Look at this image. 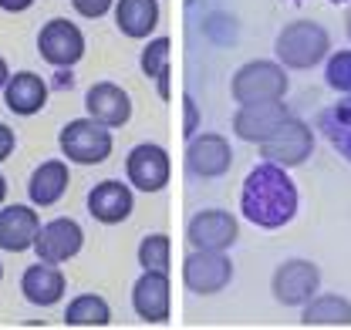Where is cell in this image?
I'll return each mask as SVG.
<instances>
[{
    "label": "cell",
    "mask_w": 351,
    "mask_h": 330,
    "mask_svg": "<svg viewBox=\"0 0 351 330\" xmlns=\"http://www.w3.org/2000/svg\"><path fill=\"white\" fill-rule=\"evenodd\" d=\"M240 236V223L233 212L226 209H203L186 223V240L193 249H226L237 243Z\"/></svg>",
    "instance_id": "9"
},
{
    "label": "cell",
    "mask_w": 351,
    "mask_h": 330,
    "mask_svg": "<svg viewBox=\"0 0 351 330\" xmlns=\"http://www.w3.org/2000/svg\"><path fill=\"white\" fill-rule=\"evenodd\" d=\"M71 7L88 17V21H98V17H105L112 7H115V0H71Z\"/></svg>",
    "instance_id": "28"
},
{
    "label": "cell",
    "mask_w": 351,
    "mask_h": 330,
    "mask_svg": "<svg viewBox=\"0 0 351 330\" xmlns=\"http://www.w3.org/2000/svg\"><path fill=\"white\" fill-rule=\"evenodd\" d=\"M68 290V280L61 273V263H47V259H38L34 266L24 270L21 277V293L27 296V303L34 307H54Z\"/></svg>",
    "instance_id": "18"
},
{
    "label": "cell",
    "mask_w": 351,
    "mask_h": 330,
    "mask_svg": "<svg viewBox=\"0 0 351 330\" xmlns=\"http://www.w3.org/2000/svg\"><path fill=\"white\" fill-rule=\"evenodd\" d=\"M82 246H85V229L68 216L44 223L38 229V240H34L38 259H47V263H68L82 253Z\"/></svg>",
    "instance_id": "11"
},
{
    "label": "cell",
    "mask_w": 351,
    "mask_h": 330,
    "mask_svg": "<svg viewBox=\"0 0 351 330\" xmlns=\"http://www.w3.org/2000/svg\"><path fill=\"white\" fill-rule=\"evenodd\" d=\"M233 165V149L230 142L217 135V131H206V135H193L189 145H186V168L199 179H219L226 175Z\"/></svg>",
    "instance_id": "13"
},
{
    "label": "cell",
    "mask_w": 351,
    "mask_h": 330,
    "mask_svg": "<svg viewBox=\"0 0 351 330\" xmlns=\"http://www.w3.org/2000/svg\"><path fill=\"white\" fill-rule=\"evenodd\" d=\"M3 199H7V179L0 175V206H3Z\"/></svg>",
    "instance_id": "34"
},
{
    "label": "cell",
    "mask_w": 351,
    "mask_h": 330,
    "mask_svg": "<svg viewBox=\"0 0 351 330\" xmlns=\"http://www.w3.org/2000/svg\"><path fill=\"white\" fill-rule=\"evenodd\" d=\"M132 307H135V317L138 320H145V324H166L169 320V307H173L169 273H162V270H142V277L132 287Z\"/></svg>",
    "instance_id": "12"
},
{
    "label": "cell",
    "mask_w": 351,
    "mask_h": 330,
    "mask_svg": "<svg viewBox=\"0 0 351 330\" xmlns=\"http://www.w3.org/2000/svg\"><path fill=\"white\" fill-rule=\"evenodd\" d=\"M71 186V175H68V162L64 159H47L31 172V182H27V196L34 206H54Z\"/></svg>",
    "instance_id": "20"
},
{
    "label": "cell",
    "mask_w": 351,
    "mask_h": 330,
    "mask_svg": "<svg viewBox=\"0 0 351 330\" xmlns=\"http://www.w3.org/2000/svg\"><path fill=\"white\" fill-rule=\"evenodd\" d=\"M328 84L335 91H351V51H338L328 61Z\"/></svg>",
    "instance_id": "27"
},
{
    "label": "cell",
    "mask_w": 351,
    "mask_h": 330,
    "mask_svg": "<svg viewBox=\"0 0 351 330\" xmlns=\"http://www.w3.org/2000/svg\"><path fill=\"white\" fill-rule=\"evenodd\" d=\"M311 149H314V131H311L301 118H291V115L280 122V128H277L270 138L261 142L263 159L274 165H284V168L301 165L307 155H311Z\"/></svg>",
    "instance_id": "7"
},
{
    "label": "cell",
    "mask_w": 351,
    "mask_h": 330,
    "mask_svg": "<svg viewBox=\"0 0 351 330\" xmlns=\"http://www.w3.org/2000/svg\"><path fill=\"white\" fill-rule=\"evenodd\" d=\"M243 216L261 229H280L298 212V186L291 182L284 165H274L263 159L257 168H250L243 192H240Z\"/></svg>",
    "instance_id": "1"
},
{
    "label": "cell",
    "mask_w": 351,
    "mask_h": 330,
    "mask_svg": "<svg viewBox=\"0 0 351 330\" xmlns=\"http://www.w3.org/2000/svg\"><path fill=\"white\" fill-rule=\"evenodd\" d=\"M3 105L21 115V118H31L38 115L44 105H47V81L34 71H17L10 75L7 84H3Z\"/></svg>",
    "instance_id": "19"
},
{
    "label": "cell",
    "mask_w": 351,
    "mask_h": 330,
    "mask_svg": "<svg viewBox=\"0 0 351 330\" xmlns=\"http://www.w3.org/2000/svg\"><path fill=\"white\" fill-rule=\"evenodd\" d=\"M38 229H41V216L34 212V206H21V203L0 206V249L7 253L34 249Z\"/></svg>",
    "instance_id": "16"
},
{
    "label": "cell",
    "mask_w": 351,
    "mask_h": 330,
    "mask_svg": "<svg viewBox=\"0 0 351 330\" xmlns=\"http://www.w3.org/2000/svg\"><path fill=\"white\" fill-rule=\"evenodd\" d=\"M58 145H61V152H64L68 162L101 165L108 155H112V131H108V125L95 122L91 115H85V118H71V122L61 128Z\"/></svg>",
    "instance_id": "2"
},
{
    "label": "cell",
    "mask_w": 351,
    "mask_h": 330,
    "mask_svg": "<svg viewBox=\"0 0 351 330\" xmlns=\"http://www.w3.org/2000/svg\"><path fill=\"white\" fill-rule=\"evenodd\" d=\"M169 236L166 233H152V236H145L142 243H138V266L142 270H162V273H169Z\"/></svg>",
    "instance_id": "26"
},
{
    "label": "cell",
    "mask_w": 351,
    "mask_h": 330,
    "mask_svg": "<svg viewBox=\"0 0 351 330\" xmlns=\"http://www.w3.org/2000/svg\"><path fill=\"white\" fill-rule=\"evenodd\" d=\"M287 118V108L277 101H257V105H240V112L233 115V131L243 138V142H257L261 145L263 138H270L280 122Z\"/></svg>",
    "instance_id": "17"
},
{
    "label": "cell",
    "mask_w": 351,
    "mask_h": 330,
    "mask_svg": "<svg viewBox=\"0 0 351 330\" xmlns=\"http://www.w3.org/2000/svg\"><path fill=\"white\" fill-rule=\"evenodd\" d=\"M31 7H34V0H0V10H7V14H24Z\"/></svg>",
    "instance_id": "31"
},
{
    "label": "cell",
    "mask_w": 351,
    "mask_h": 330,
    "mask_svg": "<svg viewBox=\"0 0 351 330\" xmlns=\"http://www.w3.org/2000/svg\"><path fill=\"white\" fill-rule=\"evenodd\" d=\"M135 206V196H132V186L119 182V179H105L98 182L91 192H88V212L91 219L105 223V226H119L132 216Z\"/></svg>",
    "instance_id": "14"
},
{
    "label": "cell",
    "mask_w": 351,
    "mask_h": 330,
    "mask_svg": "<svg viewBox=\"0 0 351 330\" xmlns=\"http://www.w3.org/2000/svg\"><path fill=\"white\" fill-rule=\"evenodd\" d=\"M85 108L95 122L108 125V128H122L132 118V98L129 91H122L115 81H98L88 88Z\"/></svg>",
    "instance_id": "15"
},
{
    "label": "cell",
    "mask_w": 351,
    "mask_h": 330,
    "mask_svg": "<svg viewBox=\"0 0 351 330\" xmlns=\"http://www.w3.org/2000/svg\"><path fill=\"white\" fill-rule=\"evenodd\" d=\"M182 108H186V125H182V135L186 138H193L196 135V128H199V108H196V101L186 94L182 98Z\"/></svg>",
    "instance_id": "29"
},
{
    "label": "cell",
    "mask_w": 351,
    "mask_h": 330,
    "mask_svg": "<svg viewBox=\"0 0 351 330\" xmlns=\"http://www.w3.org/2000/svg\"><path fill=\"white\" fill-rule=\"evenodd\" d=\"M335 3H341V0H335Z\"/></svg>",
    "instance_id": "36"
},
{
    "label": "cell",
    "mask_w": 351,
    "mask_h": 330,
    "mask_svg": "<svg viewBox=\"0 0 351 330\" xmlns=\"http://www.w3.org/2000/svg\"><path fill=\"white\" fill-rule=\"evenodd\" d=\"M54 78H58V88H71V84H75L71 68H58V75H54Z\"/></svg>",
    "instance_id": "32"
},
{
    "label": "cell",
    "mask_w": 351,
    "mask_h": 330,
    "mask_svg": "<svg viewBox=\"0 0 351 330\" xmlns=\"http://www.w3.org/2000/svg\"><path fill=\"white\" fill-rule=\"evenodd\" d=\"M304 327H348L351 324V303L338 293H321L304 303Z\"/></svg>",
    "instance_id": "22"
},
{
    "label": "cell",
    "mask_w": 351,
    "mask_h": 330,
    "mask_svg": "<svg viewBox=\"0 0 351 330\" xmlns=\"http://www.w3.org/2000/svg\"><path fill=\"white\" fill-rule=\"evenodd\" d=\"M108 324H112V307L98 293L75 296L64 310V327H108Z\"/></svg>",
    "instance_id": "23"
},
{
    "label": "cell",
    "mask_w": 351,
    "mask_h": 330,
    "mask_svg": "<svg viewBox=\"0 0 351 330\" xmlns=\"http://www.w3.org/2000/svg\"><path fill=\"white\" fill-rule=\"evenodd\" d=\"M331 51L328 31L314 21H298L287 24L277 34V58L287 68H314L317 61H324V54Z\"/></svg>",
    "instance_id": "3"
},
{
    "label": "cell",
    "mask_w": 351,
    "mask_h": 330,
    "mask_svg": "<svg viewBox=\"0 0 351 330\" xmlns=\"http://www.w3.org/2000/svg\"><path fill=\"white\" fill-rule=\"evenodd\" d=\"M321 131L328 135V142L345 159H351V98L341 101V105H335V108H328L321 115Z\"/></svg>",
    "instance_id": "25"
},
{
    "label": "cell",
    "mask_w": 351,
    "mask_h": 330,
    "mask_svg": "<svg viewBox=\"0 0 351 330\" xmlns=\"http://www.w3.org/2000/svg\"><path fill=\"white\" fill-rule=\"evenodd\" d=\"M115 27L132 41H145L159 27V0H115Z\"/></svg>",
    "instance_id": "21"
},
{
    "label": "cell",
    "mask_w": 351,
    "mask_h": 330,
    "mask_svg": "<svg viewBox=\"0 0 351 330\" xmlns=\"http://www.w3.org/2000/svg\"><path fill=\"white\" fill-rule=\"evenodd\" d=\"M169 152L156 142H142L135 145L125 159V175H129V186H135L138 192H162L169 186Z\"/></svg>",
    "instance_id": "8"
},
{
    "label": "cell",
    "mask_w": 351,
    "mask_h": 330,
    "mask_svg": "<svg viewBox=\"0 0 351 330\" xmlns=\"http://www.w3.org/2000/svg\"><path fill=\"white\" fill-rule=\"evenodd\" d=\"M14 149H17V135H14V128L0 122V162H7V159L14 155Z\"/></svg>",
    "instance_id": "30"
},
{
    "label": "cell",
    "mask_w": 351,
    "mask_h": 330,
    "mask_svg": "<svg viewBox=\"0 0 351 330\" xmlns=\"http://www.w3.org/2000/svg\"><path fill=\"white\" fill-rule=\"evenodd\" d=\"M38 54L54 68H75L85 58V34L68 17L47 21L38 34Z\"/></svg>",
    "instance_id": "6"
},
{
    "label": "cell",
    "mask_w": 351,
    "mask_h": 330,
    "mask_svg": "<svg viewBox=\"0 0 351 330\" xmlns=\"http://www.w3.org/2000/svg\"><path fill=\"white\" fill-rule=\"evenodd\" d=\"M230 280H233V263L223 249H193L182 259V283L199 296L223 293Z\"/></svg>",
    "instance_id": "5"
},
{
    "label": "cell",
    "mask_w": 351,
    "mask_h": 330,
    "mask_svg": "<svg viewBox=\"0 0 351 330\" xmlns=\"http://www.w3.org/2000/svg\"><path fill=\"white\" fill-rule=\"evenodd\" d=\"M7 78H10V68H7V61L0 58V91H3V84H7Z\"/></svg>",
    "instance_id": "33"
},
{
    "label": "cell",
    "mask_w": 351,
    "mask_h": 330,
    "mask_svg": "<svg viewBox=\"0 0 351 330\" xmlns=\"http://www.w3.org/2000/svg\"><path fill=\"white\" fill-rule=\"evenodd\" d=\"M169 38H152V41L142 47V71L145 78H152L156 88H159V98H169Z\"/></svg>",
    "instance_id": "24"
},
{
    "label": "cell",
    "mask_w": 351,
    "mask_h": 330,
    "mask_svg": "<svg viewBox=\"0 0 351 330\" xmlns=\"http://www.w3.org/2000/svg\"><path fill=\"white\" fill-rule=\"evenodd\" d=\"M0 280H3V263H0Z\"/></svg>",
    "instance_id": "35"
},
{
    "label": "cell",
    "mask_w": 351,
    "mask_h": 330,
    "mask_svg": "<svg viewBox=\"0 0 351 330\" xmlns=\"http://www.w3.org/2000/svg\"><path fill=\"white\" fill-rule=\"evenodd\" d=\"M230 94L237 105H257V101H277L287 94V75L280 64L274 61H250L243 64L233 84H230Z\"/></svg>",
    "instance_id": "4"
},
{
    "label": "cell",
    "mask_w": 351,
    "mask_h": 330,
    "mask_svg": "<svg viewBox=\"0 0 351 330\" xmlns=\"http://www.w3.org/2000/svg\"><path fill=\"white\" fill-rule=\"evenodd\" d=\"M317 283H321V270L307 259H287L274 270V296L277 303L284 307H304L307 300L317 293Z\"/></svg>",
    "instance_id": "10"
}]
</instances>
